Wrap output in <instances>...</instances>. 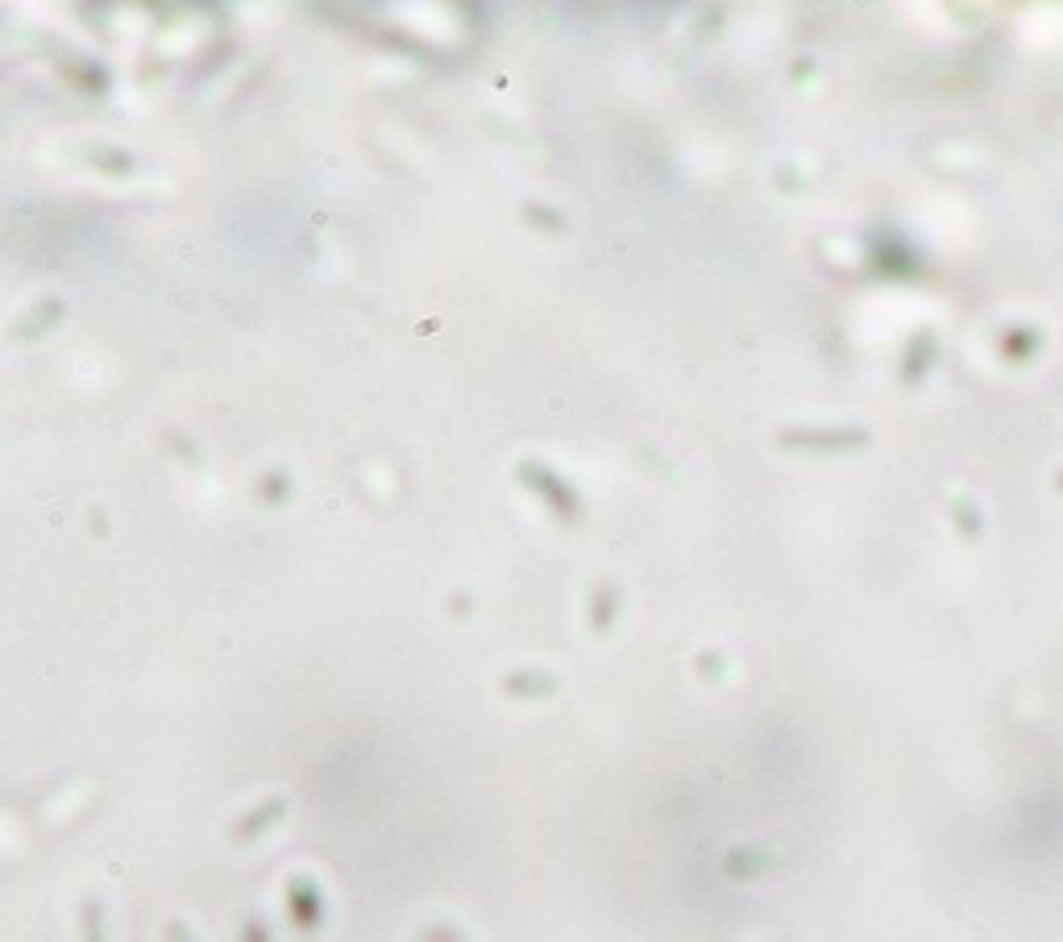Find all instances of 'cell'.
I'll list each match as a JSON object with an SVG mask.
<instances>
[{
    "label": "cell",
    "mask_w": 1063,
    "mask_h": 942,
    "mask_svg": "<svg viewBox=\"0 0 1063 942\" xmlns=\"http://www.w3.org/2000/svg\"><path fill=\"white\" fill-rule=\"evenodd\" d=\"M83 942H104V926H100V905L83 901Z\"/></svg>",
    "instance_id": "obj_2"
},
{
    "label": "cell",
    "mask_w": 1063,
    "mask_h": 942,
    "mask_svg": "<svg viewBox=\"0 0 1063 942\" xmlns=\"http://www.w3.org/2000/svg\"><path fill=\"white\" fill-rule=\"evenodd\" d=\"M279 814H283V801H267V810H258V814H250L245 822H241V834L267 831V826H270V822H274Z\"/></svg>",
    "instance_id": "obj_1"
},
{
    "label": "cell",
    "mask_w": 1063,
    "mask_h": 942,
    "mask_svg": "<svg viewBox=\"0 0 1063 942\" xmlns=\"http://www.w3.org/2000/svg\"><path fill=\"white\" fill-rule=\"evenodd\" d=\"M167 942H195V939H191V930L183 926V922H171V926H167Z\"/></svg>",
    "instance_id": "obj_3"
}]
</instances>
